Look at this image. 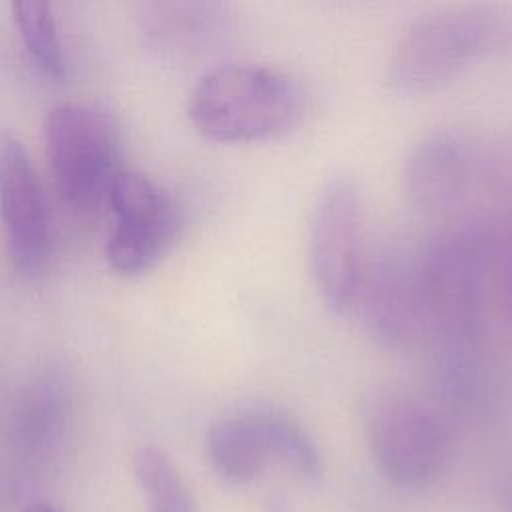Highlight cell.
<instances>
[{"instance_id": "1", "label": "cell", "mask_w": 512, "mask_h": 512, "mask_svg": "<svg viewBox=\"0 0 512 512\" xmlns=\"http://www.w3.org/2000/svg\"><path fill=\"white\" fill-rule=\"evenodd\" d=\"M304 86L288 72L258 62H222L206 70L186 102L194 130L218 144L266 142L306 116Z\"/></svg>"}, {"instance_id": "2", "label": "cell", "mask_w": 512, "mask_h": 512, "mask_svg": "<svg viewBox=\"0 0 512 512\" xmlns=\"http://www.w3.org/2000/svg\"><path fill=\"white\" fill-rule=\"evenodd\" d=\"M424 332L430 342L480 340L488 268V220L462 218L418 250Z\"/></svg>"}, {"instance_id": "3", "label": "cell", "mask_w": 512, "mask_h": 512, "mask_svg": "<svg viewBox=\"0 0 512 512\" xmlns=\"http://www.w3.org/2000/svg\"><path fill=\"white\" fill-rule=\"evenodd\" d=\"M508 26L480 6H458L414 20L396 40L384 68L388 90L404 96L434 92L470 64L502 46Z\"/></svg>"}, {"instance_id": "4", "label": "cell", "mask_w": 512, "mask_h": 512, "mask_svg": "<svg viewBox=\"0 0 512 512\" xmlns=\"http://www.w3.org/2000/svg\"><path fill=\"white\" fill-rule=\"evenodd\" d=\"M368 442L384 478L404 490L436 484L452 464V418L430 400L390 392L368 414Z\"/></svg>"}, {"instance_id": "5", "label": "cell", "mask_w": 512, "mask_h": 512, "mask_svg": "<svg viewBox=\"0 0 512 512\" xmlns=\"http://www.w3.org/2000/svg\"><path fill=\"white\" fill-rule=\"evenodd\" d=\"M46 152L64 202L82 216L110 204L120 176V142L112 118L86 104L54 106L44 122Z\"/></svg>"}, {"instance_id": "6", "label": "cell", "mask_w": 512, "mask_h": 512, "mask_svg": "<svg viewBox=\"0 0 512 512\" xmlns=\"http://www.w3.org/2000/svg\"><path fill=\"white\" fill-rule=\"evenodd\" d=\"M368 254L362 192L354 178L334 176L320 188L308 226L314 286L334 314L354 308Z\"/></svg>"}, {"instance_id": "7", "label": "cell", "mask_w": 512, "mask_h": 512, "mask_svg": "<svg viewBox=\"0 0 512 512\" xmlns=\"http://www.w3.org/2000/svg\"><path fill=\"white\" fill-rule=\"evenodd\" d=\"M374 344L398 352L424 332L418 250L402 240L370 248L356 304Z\"/></svg>"}, {"instance_id": "8", "label": "cell", "mask_w": 512, "mask_h": 512, "mask_svg": "<svg viewBox=\"0 0 512 512\" xmlns=\"http://www.w3.org/2000/svg\"><path fill=\"white\" fill-rule=\"evenodd\" d=\"M480 146L454 130L420 136L404 156L400 182L408 204L426 216L456 214L478 194Z\"/></svg>"}, {"instance_id": "9", "label": "cell", "mask_w": 512, "mask_h": 512, "mask_svg": "<svg viewBox=\"0 0 512 512\" xmlns=\"http://www.w3.org/2000/svg\"><path fill=\"white\" fill-rule=\"evenodd\" d=\"M116 226L106 242L108 264L120 274H142L166 252L178 230L172 196L140 172H120L110 204Z\"/></svg>"}, {"instance_id": "10", "label": "cell", "mask_w": 512, "mask_h": 512, "mask_svg": "<svg viewBox=\"0 0 512 512\" xmlns=\"http://www.w3.org/2000/svg\"><path fill=\"white\" fill-rule=\"evenodd\" d=\"M0 216L18 274L30 280L44 274L52 254L44 190L24 146L8 134L0 136Z\"/></svg>"}, {"instance_id": "11", "label": "cell", "mask_w": 512, "mask_h": 512, "mask_svg": "<svg viewBox=\"0 0 512 512\" xmlns=\"http://www.w3.org/2000/svg\"><path fill=\"white\" fill-rule=\"evenodd\" d=\"M432 390L436 404L450 416H476L494 396V378L482 352V340L430 342Z\"/></svg>"}, {"instance_id": "12", "label": "cell", "mask_w": 512, "mask_h": 512, "mask_svg": "<svg viewBox=\"0 0 512 512\" xmlns=\"http://www.w3.org/2000/svg\"><path fill=\"white\" fill-rule=\"evenodd\" d=\"M206 450L214 470L230 484H250L272 462L266 432L256 408L216 420L206 434Z\"/></svg>"}, {"instance_id": "13", "label": "cell", "mask_w": 512, "mask_h": 512, "mask_svg": "<svg viewBox=\"0 0 512 512\" xmlns=\"http://www.w3.org/2000/svg\"><path fill=\"white\" fill-rule=\"evenodd\" d=\"M234 28L230 6L218 2L168 4L160 10L158 36L172 48L196 52L220 44Z\"/></svg>"}, {"instance_id": "14", "label": "cell", "mask_w": 512, "mask_h": 512, "mask_svg": "<svg viewBox=\"0 0 512 512\" xmlns=\"http://www.w3.org/2000/svg\"><path fill=\"white\" fill-rule=\"evenodd\" d=\"M256 410L266 432L272 460L282 462L306 480H318L322 476L324 462L310 432L294 416L278 408L256 406Z\"/></svg>"}, {"instance_id": "15", "label": "cell", "mask_w": 512, "mask_h": 512, "mask_svg": "<svg viewBox=\"0 0 512 512\" xmlns=\"http://www.w3.org/2000/svg\"><path fill=\"white\" fill-rule=\"evenodd\" d=\"M134 472L150 512H198L190 486L162 450L140 448L134 456Z\"/></svg>"}, {"instance_id": "16", "label": "cell", "mask_w": 512, "mask_h": 512, "mask_svg": "<svg viewBox=\"0 0 512 512\" xmlns=\"http://www.w3.org/2000/svg\"><path fill=\"white\" fill-rule=\"evenodd\" d=\"M10 8L26 52L38 70L48 78H62L66 64L50 6L44 2H14Z\"/></svg>"}, {"instance_id": "17", "label": "cell", "mask_w": 512, "mask_h": 512, "mask_svg": "<svg viewBox=\"0 0 512 512\" xmlns=\"http://www.w3.org/2000/svg\"><path fill=\"white\" fill-rule=\"evenodd\" d=\"M478 194L488 196L502 212L512 214V136L480 148Z\"/></svg>"}, {"instance_id": "18", "label": "cell", "mask_w": 512, "mask_h": 512, "mask_svg": "<svg viewBox=\"0 0 512 512\" xmlns=\"http://www.w3.org/2000/svg\"><path fill=\"white\" fill-rule=\"evenodd\" d=\"M488 268L502 312L512 328V214L488 222Z\"/></svg>"}, {"instance_id": "19", "label": "cell", "mask_w": 512, "mask_h": 512, "mask_svg": "<svg viewBox=\"0 0 512 512\" xmlns=\"http://www.w3.org/2000/svg\"><path fill=\"white\" fill-rule=\"evenodd\" d=\"M502 504L506 512H512V478H508V482L502 488Z\"/></svg>"}, {"instance_id": "20", "label": "cell", "mask_w": 512, "mask_h": 512, "mask_svg": "<svg viewBox=\"0 0 512 512\" xmlns=\"http://www.w3.org/2000/svg\"><path fill=\"white\" fill-rule=\"evenodd\" d=\"M24 512H60V510L54 508V506H50V504H32V506H28Z\"/></svg>"}]
</instances>
